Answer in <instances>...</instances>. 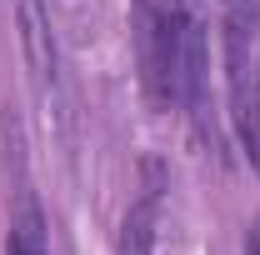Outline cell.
<instances>
[{
	"mask_svg": "<svg viewBox=\"0 0 260 255\" xmlns=\"http://www.w3.org/2000/svg\"><path fill=\"white\" fill-rule=\"evenodd\" d=\"M145 80L160 105H175L185 115L205 110L210 85V50L205 25L190 0H160L145 20Z\"/></svg>",
	"mask_w": 260,
	"mask_h": 255,
	"instance_id": "1",
	"label": "cell"
},
{
	"mask_svg": "<svg viewBox=\"0 0 260 255\" xmlns=\"http://www.w3.org/2000/svg\"><path fill=\"white\" fill-rule=\"evenodd\" d=\"M160 195H165V175L155 160H145V185L130 200L125 220H120V255H150L155 250V225H160Z\"/></svg>",
	"mask_w": 260,
	"mask_h": 255,
	"instance_id": "2",
	"label": "cell"
},
{
	"mask_svg": "<svg viewBox=\"0 0 260 255\" xmlns=\"http://www.w3.org/2000/svg\"><path fill=\"white\" fill-rule=\"evenodd\" d=\"M15 25H20V45L35 70V85L50 95L55 90V35H50V10L45 0H15Z\"/></svg>",
	"mask_w": 260,
	"mask_h": 255,
	"instance_id": "3",
	"label": "cell"
},
{
	"mask_svg": "<svg viewBox=\"0 0 260 255\" xmlns=\"http://www.w3.org/2000/svg\"><path fill=\"white\" fill-rule=\"evenodd\" d=\"M235 130H240L245 160L260 170V60L250 70H235Z\"/></svg>",
	"mask_w": 260,
	"mask_h": 255,
	"instance_id": "4",
	"label": "cell"
},
{
	"mask_svg": "<svg viewBox=\"0 0 260 255\" xmlns=\"http://www.w3.org/2000/svg\"><path fill=\"white\" fill-rule=\"evenodd\" d=\"M5 255H50V245H45V220H40V210H35L30 200H25V205L15 210V220H10Z\"/></svg>",
	"mask_w": 260,
	"mask_h": 255,
	"instance_id": "5",
	"label": "cell"
},
{
	"mask_svg": "<svg viewBox=\"0 0 260 255\" xmlns=\"http://www.w3.org/2000/svg\"><path fill=\"white\" fill-rule=\"evenodd\" d=\"M245 255H260V215L250 220V230H245Z\"/></svg>",
	"mask_w": 260,
	"mask_h": 255,
	"instance_id": "6",
	"label": "cell"
},
{
	"mask_svg": "<svg viewBox=\"0 0 260 255\" xmlns=\"http://www.w3.org/2000/svg\"><path fill=\"white\" fill-rule=\"evenodd\" d=\"M235 5V25H245V5H255V0H230Z\"/></svg>",
	"mask_w": 260,
	"mask_h": 255,
	"instance_id": "7",
	"label": "cell"
}]
</instances>
